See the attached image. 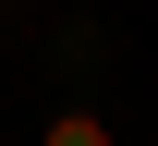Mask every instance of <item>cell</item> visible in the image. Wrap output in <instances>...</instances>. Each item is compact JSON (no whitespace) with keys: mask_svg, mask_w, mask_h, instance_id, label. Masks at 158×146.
<instances>
[{"mask_svg":"<svg viewBox=\"0 0 158 146\" xmlns=\"http://www.w3.org/2000/svg\"><path fill=\"white\" fill-rule=\"evenodd\" d=\"M37 146H122V134L98 122V110H49V134H37Z\"/></svg>","mask_w":158,"mask_h":146,"instance_id":"6da1fadb","label":"cell"}]
</instances>
